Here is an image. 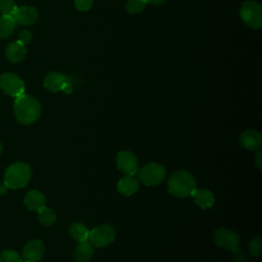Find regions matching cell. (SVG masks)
I'll return each instance as SVG.
<instances>
[{"label":"cell","mask_w":262,"mask_h":262,"mask_svg":"<svg viewBox=\"0 0 262 262\" xmlns=\"http://www.w3.org/2000/svg\"><path fill=\"white\" fill-rule=\"evenodd\" d=\"M31 40H32V34H31L30 31L24 30V31H21V32L19 33V35H18V41H19L20 43H23L24 45L30 43Z\"/></svg>","instance_id":"4316f807"},{"label":"cell","mask_w":262,"mask_h":262,"mask_svg":"<svg viewBox=\"0 0 262 262\" xmlns=\"http://www.w3.org/2000/svg\"><path fill=\"white\" fill-rule=\"evenodd\" d=\"M146 2V4H151V5H162L164 4L167 0H144Z\"/></svg>","instance_id":"f546056e"},{"label":"cell","mask_w":262,"mask_h":262,"mask_svg":"<svg viewBox=\"0 0 262 262\" xmlns=\"http://www.w3.org/2000/svg\"><path fill=\"white\" fill-rule=\"evenodd\" d=\"M37 212H38V217L40 222L45 226L52 225L56 220L55 212L51 208L44 206L41 209H39Z\"/></svg>","instance_id":"44dd1931"},{"label":"cell","mask_w":262,"mask_h":262,"mask_svg":"<svg viewBox=\"0 0 262 262\" xmlns=\"http://www.w3.org/2000/svg\"><path fill=\"white\" fill-rule=\"evenodd\" d=\"M214 242L218 247L233 252L239 248L241 237L235 231L220 227L214 232Z\"/></svg>","instance_id":"52a82bcc"},{"label":"cell","mask_w":262,"mask_h":262,"mask_svg":"<svg viewBox=\"0 0 262 262\" xmlns=\"http://www.w3.org/2000/svg\"><path fill=\"white\" fill-rule=\"evenodd\" d=\"M45 247L40 239H32L23 249V259L29 262H39L44 255Z\"/></svg>","instance_id":"30bf717a"},{"label":"cell","mask_w":262,"mask_h":262,"mask_svg":"<svg viewBox=\"0 0 262 262\" xmlns=\"http://www.w3.org/2000/svg\"><path fill=\"white\" fill-rule=\"evenodd\" d=\"M68 79V76H64L59 72H50L45 76L43 85L50 92H58L63 90Z\"/></svg>","instance_id":"8fae6325"},{"label":"cell","mask_w":262,"mask_h":262,"mask_svg":"<svg viewBox=\"0 0 262 262\" xmlns=\"http://www.w3.org/2000/svg\"><path fill=\"white\" fill-rule=\"evenodd\" d=\"M145 6L146 2L144 0H127L125 7L129 13L137 14L143 11Z\"/></svg>","instance_id":"7402d4cb"},{"label":"cell","mask_w":262,"mask_h":262,"mask_svg":"<svg viewBox=\"0 0 262 262\" xmlns=\"http://www.w3.org/2000/svg\"><path fill=\"white\" fill-rule=\"evenodd\" d=\"M168 190L176 198L190 196L195 187L193 176L186 170L175 171L168 180Z\"/></svg>","instance_id":"7a4b0ae2"},{"label":"cell","mask_w":262,"mask_h":262,"mask_svg":"<svg viewBox=\"0 0 262 262\" xmlns=\"http://www.w3.org/2000/svg\"><path fill=\"white\" fill-rule=\"evenodd\" d=\"M249 252L253 257L260 256L262 252V237L258 234L255 235L249 244Z\"/></svg>","instance_id":"603a6c76"},{"label":"cell","mask_w":262,"mask_h":262,"mask_svg":"<svg viewBox=\"0 0 262 262\" xmlns=\"http://www.w3.org/2000/svg\"><path fill=\"white\" fill-rule=\"evenodd\" d=\"M13 17L18 25L31 26L36 23L38 18V11L33 6H21L17 7Z\"/></svg>","instance_id":"7c38bea8"},{"label":"cell","mask_w":262,"mask_h":262,"mask_svg":"<svg viewBox=\"0 0 262 262\" xmlns=\"http://www.w3.org/2000/svg\"><path fill=\"white\" fill-rule=\"evenodd\" d=\"M24 203L27 209H29L30 211H38L45 206L46 198L39 190H31L25 196Z\"/></svg>","instance_id":"e0dca14e"},{"label":"cell","mask_w":262,"mask_h":262,"mask_svg":"<svg viewBox=\"0 0 262 262\" xmlns=\"http://www.w3.org/2000/svg\"><path fill=\"white\" fill-rule=\"evenodd\" d=\"M117 167L126 175H135L138 172V161L134 154L122 150L117 155Z\"/></svg>","instance_id":"9c48e42d"},{"label":"cell","mask_w":262,"mask_h":262,"mask_svg":"<svg viewBox=\"0 0 262 262\" xmlns=\"http://www.w3.org/2000/svg\"><path fill=\"white\" fill-rule=\"evenodd\" d=\"M62 92L66 93V94H71L73 92V82H72V80L70 78L68 79V82H67Z\"/></svg>","instance_id":"f1b7e54d"},{"label":"cell","mask_w":262,"mask_h":262,"mask_svg":"<svg viewBox=\"0 0 262 262\" xmlns=\"http://www.w3.org/2000/svg\"><path fill=\"white\" fill-rule=\"evenodd\" d=\"M17 6L13 0H0V12L2 15H12L15 13Z\"/></svg>","instance_id":"cb8c5ba5"},{"label":"cell","mask_w":262,"mask_h":262,"mask_svg":"<svg viewBox=\"0 0 262 262\" xmlns=\"http://www.w3.org/2000/svg\"><path fill=\"white\" fill-rule=\"evenodd\" d=\"M194 203L202 209H209L215 203V196L213 192L206 188H195L191 195Z\"/></svg>","instance_id":"5bb4252c"},{"label":"cell","mask_w":262,"mask_h":262,"mask_svg":"<svg viewBox=\"0 0 262 262\" xmlns=\"http://www.w3.org/2000/svg\"><path fill=\"white\" fill-rule=\"evenodd\" d=\"M1 150H2V145H1V142H0V154H1Z\"/></svg>","instance_id":"1f68e13d"},{"label":"cell","mask_w":262,"mask_h":262,"mask_svg":"<svg viewBox=\"0 0 262 262\" xmlns=\"http://www.w3.org/2000/svg\"><path fill=\"white\" fill-rule=\"evenodd\" d=\"M6 57L13 63L21 61L27 54V49L23 43L18 40L10 42L5 49Z\"/></svg>","instance_id":"9a60e30c"},{"label":"cell","mask_w":262,"mask_h":262,"mask_svg":"<svg viewBox=\"0 0 262 262\" xmlns=\"http://www.w3.org/2000/svg\"><path fill=\"white\" fill-rule=\"evenodd\" d=\"M31 168L25 163H14L10 165L4 174V184L11 189L25 187L31 179Z\"/></svg>","instance_id":"3957f363"},{"label":"cell","mask_w":262,"mask_h":262,"mask_svg":"<svg viewBox=\"0 0 262 262\" xmlns=\"http://www.w3.org/2000/svg\"><path fill=\"white\" fill-rule=\"evenodd\" d=\"M23 262H29V261H26V260H24V261H23Z\"/></svg>","instance_id":"d6a6232c"},{"label":"cell","mask_w":262,"mask_h":262,"mask_svg":"<svg viewBox=\"0 0 262 262\" xmlns=\"http://www.w3.org/2000/svg\"><path fill=\"white\" fill-rule=\"evenodd\" d=\"M232 257L235 262H246V254L239 248L232 252Z\"/></svg>","instance_id":"83f0119b"},{"label":"cell","mask_w":262,"mask_h":262,"mask_svg":"<svg viewBox=\"0 0 262 262\" xmlns=\"http://www.w3.org/2000/svg\"><path fill=\"white\" fill-rule=\"evenodd\" d=\"M74 4L79 11H87L91 9L93 0H74Z\"/></svg>","instance_id":"484cf974"},{"label":"cell","mask_w":262,"mask_h":262,"mask_svg":"<svg viewBox=\"0 0 262 262\" xmlns=\"http://www.w3.org/2000/svg\"><path fill=\"white\" fill-rule=\"evenodd\" d=\"M16 27V21L12 15L0 16V38H8L12 35Z\"/></svg>","instance_id":"ffe728a7"},{"label":"cell","mask_w":262,"mask_h":262,"mask_svg":"<svg viewBox=\"0 0 262 262\" xmlns=\"http://www.w3.org/2000/svg\"><path fill=\"white\" fill-rule=\"evenodd\" d=\"M89 232H90L89 229L83 223H79V222L72 223L69 228L70 236L78 243L88 241Z\"/></svg>","instance_id":"d6986e66"},{"label":"cell","mask_w":262,"mask_h":262,"mask_svg":"<svg viewBox=\"0 0 262 262\" xmlns=\"http://www.w3.org/2000/svg\"><path fill=\"white\" fill-rule=\"evenodd\" d=\"M239 15L244 24L253 29H260L262 27V5L261 3L248 0L239 7Z\"/></svg>","instance_id":"277c9868"},{"label":"cell","mask_w":262,"mask_h":262,"mask_svg":"<svg viewBox=\"0 0 262 262\" xmlns=\"http://www.w3.org/2000/svg\"><path fill=\"white\" fill-rule=\"evenodd\" d=\"M139 180L146 186H154L161 183L165 176L166 170L164 166L158 163H149L141 168L138 173Z\"/></svg>","instance_id":"8992f818"},{"label":"cell","mask_w":262,"mask_h":262,"mask_svg":"<svg viewBox=\"0 0 262 262\" xmlns=\"http://www.w3.org/2000/svg\"><path fill=\"white\" fill-rule=\"evenodd\" d=\"M16 120L23 125H30L36 122L41 114L39 101L28 94H21L15 97L13 104Z\"/></svg>","instance_id":"6da1fadb"},{"label":"cell","mask_w":262,"mask_h":262,"mask_svg":"<svg viewBox=\"0 0 262 262\" xmlns=\"http://www.w3.org/2000/svg\"><path fill=\"white\" fill-rule=\"evenodd\" d=\"M239 143L249 150H256L262 145V134L256 130H246L241 134Z\"/></svg>","instance_id":"4fadbf2b"},{"label":"cell","mask_w":262,"mask_h":262,"mask_svg":"<svg viewBox=\"0 0 262 262\" xmlns=\"http://www.w3.org/2000/svg\"><path fill=\"white\" fill-rule=\"evenodd\" d=\"M261 155H262V152L259 151L256 156V164H257L259 170H261V167H262V165H261Z\"/></svg>","instance_id":"4dcf8cb0"},{"label":"cell","mask_w":262,"mask_h":262,"mask_svg":"<svg viewBox=\"0 0 262 262\" xmlns=\"http://www.w3.org/2000/svg\"><path fill=\"white\" fill-rule=\"evenodd\" d=\"M116 238V230L111 224H101L89 232L88 241L96 248L110 246Z\"/></svg>","instance_id":"5b68a950"},{"label":"cell","mask_w":262,"mask_h":262,"mask_svg":"<svg viewBox=\"0 0 262 262\" xmlns=\"http://www.w3.org/2000/svg\"><path fill=\"white\" fill-rule=\"evenodd\" d=\"M0 262H23V259L16 251L5 250L0 254Z\"/></svg>","instance_id":"d4e9b609"},{"label":"cell","mask_w":262,"mask_h":262,"mask_svg":"<svg viewBox=\"0 0 262 262\" xmlns=\"http://www.w3.org/2000/svg\"><path fill=\"white\" fill-rule=\"evenodd\" d=\"M74 255L78 262H87L94 255V248L89 241L81 242L75 248Z\"/></svg>","instance_id":"ac0fdd59"},{"label":"cell","mask_w":262,"mask_h":262,"mask_svg":"<svg viewBox=\"0 0 262 262\" xmlns=\"http://www.w3.org/2000/svg\"><path fill=\"white\" fill-rule=\"evenodd\" d=\"M138 187H139V184H138L137 179L131 175H126V176L122 177L118 181V184H117L118 191L121 194L126 195V196L134 194L137 191Z\"/></svg>","instance_id":"2e32d148"},{"label":"cell","mask_w":262,"mask_h":262,"mask_svg":"<svg viewBox=\"0 0 262 262\" xmlns=\"http://www.w3.org/2000/svg\"><path fill=\"white\" fill-rule=\"evenodd\" d=\"M0 88L12 97H17L25 92L24 81L14 73H5L0 76Z\"/></svg>","instance_id":"ba28073f"}]
</instances>
